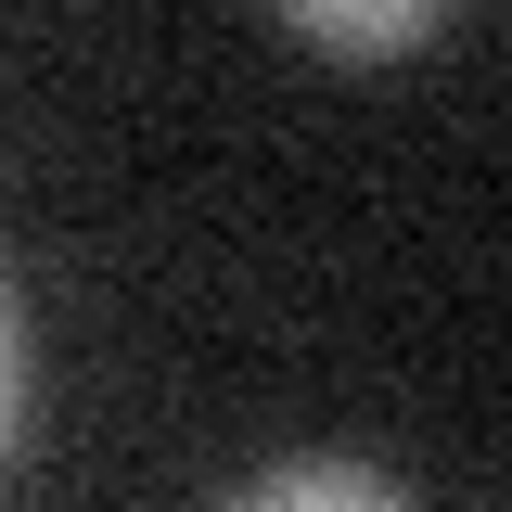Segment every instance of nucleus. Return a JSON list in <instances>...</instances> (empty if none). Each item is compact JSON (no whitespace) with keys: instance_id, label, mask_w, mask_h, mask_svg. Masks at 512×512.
Instances as JSON below:
<instances>
[{"instance_id":"nucleus-2","label":"nucleus","mask_w":512,"mask_h":512,"mask_svg":"<svg viewBox=\"0 0 512 512\" xmlns=\"http://www.w3.org/2000/svg\"><path fill=\"white\" fill-rule=\"evenodd\" d=\"M436 13H448V0H282V26H295V39H320V52H346V64L410 52Z\"/></svg>"},{"instance_id":"nucleus-1","label":"nucleus","mask_w":512,"mask_h":512,"mask_svg":"<svg viewBox=\"0 0 512 512\" xmlns=\"http://www.w3.org/2000/svg\"><path fill=\"white\" fill-rule=\"evenodd\" d=\"M244 512H410V474L384 461H346V448H308V461H269L231 487Z\"/></svg>"},{"instance_id":"nucleus-3","label":"nucleus","mask_w":512,"mask_h":512,"mask_svg":"<svg viewBox=\"0 0 512 512\" xmlns=\"http://www.w3.org/2000/svg\"><path fill=\"white\" fill-rule=\"evenodd\" d=\"M13 423H26V320H13V282H0V461H13Z\"/></svg>"}]
</instances>
